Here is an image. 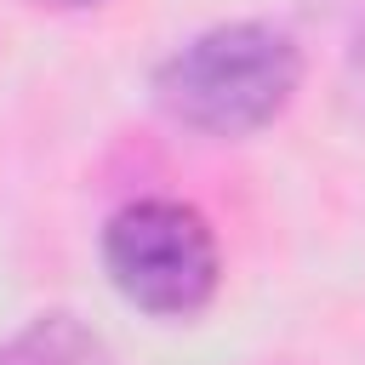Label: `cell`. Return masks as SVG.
Instances as JSON below:
<instances>
[{"mask_svg": "<svg viewBox=\"0 0 365 365\" xmlns=\"http://www.w3.org/2000/svg\"><path fill=\"white\" fill-rule=\"evenodd\" d=\"M34 6H97V0H34Z\"/></svg>", "mask_w": 365, "mask_h": 365, "instance_id": "obj_3", "label": "cell"}, {"mask_svg": "<svg viewBox=\"0 0 365 365\" xmlns=\"http://www.w3.org/2000/svg\"><path fill=\"white\" fill-rule=\"evenodd\" d=\"M103 262L114 291L160 319H188L217 297L222 262L205 217L182 200H137L108 217Z\"/></svg>", "mask_w": 365, "mask_h": 365, "instance_id": "obj_2", "label": "cell"}, {"mask_svg": "<svg viewBox=\"0 0 365 365\" xmlns=\"http://www.w3.org/2000/svg\"><path fill=\"white\" fill-rule=\"evenodd\" d=\"M302 51L274 23H217L171 51L154 74L160 108L205 137L262 131L297 91Z\"/></svg>", "mask_w": 365, "mask_h": 365, "instance_id": "obj_1", "label": "cell"}]
</instances>
